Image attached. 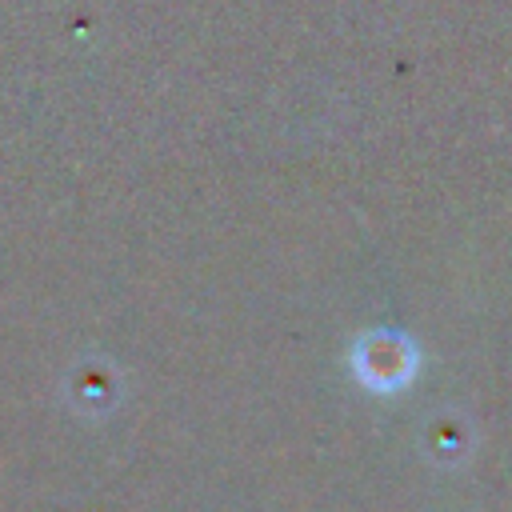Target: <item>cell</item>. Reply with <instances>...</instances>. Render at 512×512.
<instances>
[{
  "mask_svg": "<svg viewBox=\"0 0 512 512\" xmlns=\"http://www.w3.org/2000/svg\"><path fill=\"white\" fill-rule=\"evenodd\" d=\"M352 368H356V376H360L364 388H372V392H396L416 372V348L408 344V336L372 332V336H364L356 344Z\"/></svg>",
  "mask_w": 512,
  "mask_h": 512,
  "instance_id": "1",
  "label": "cell"
}]
</instances>
